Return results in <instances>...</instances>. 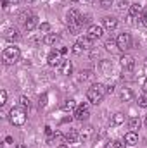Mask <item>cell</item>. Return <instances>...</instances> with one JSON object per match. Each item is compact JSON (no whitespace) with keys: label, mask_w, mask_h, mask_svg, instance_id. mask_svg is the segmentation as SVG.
Segmentation results:
<instances>
[{"label":"cell","mask_w":147,"mask_h":148,"mask_svg":"<svg viewBox=\"0 0 147 148\" xmlns=\"http://www.w3.org/2000/svg\"><path fill=\"white\" fill-rule=\"evenodd\" d=\"M104 47H106V50H109V52H116V50H119L116 40H107V41L104 43Z\"/></svg>","instance_id":"cb8c5ba5"},{"label":"cell","mask_w":147,"mask_h":148,"mask_svg":"<svg viewBox=\"0 0 147 148\" xmlns=\"http://www.w3.org/2000/svg\"><path fill=\"white\" fill-rule=\"evenodd\" d=\"M37 26H38V17L33 16V14H30V16L26 17V21H24V29H26V31H33Z\"/></svg>","instance_id":"30bf717a"},{"label":"cell","mask_w":147,"mask_h":148,"mask_svg":"<svg viewBox=\"0 0 147 148\" xmlns=\"http://www.w3.org/2000/svg\"><path fill=\"white\" fill-rule=\"evenodd\" d=\"M83 50H85V48L80 45V41H76V43L73 45V53H74V55H81V53H83Z\"/></svg>","instance_id":"484cf974"},{"label":"cell","mask_w":147,"mask_h":148,"mask_svg":"<svg viewBox=\"0 0 147 148\" xmlns=\"http://www.w3.org/2000/svg\"><path fill=\"white\" fill-rule=\"evenodd\" d=\"M146 124H147V119H146Z\"/></svg>","instance_id":"f6af8a7d"},{"label":"cell","mask_w":147,"mask_h":148,"mask_svg":"<svg viewBox=\"0 0 147 148\" xmlns=\"http://www.w3.org/2000/svg\"><path fill=\"white\" fill-rule=\"evenodd\" d=\"M76 107H78V105H76V102H74V100H71V98H69V100H66V102L62 103V110H64V112L76 110Z\"/></svg>","instance_id":"44dd1931"},{"label":"cell","mask_w":147,"mask_h":148,"mask_svg":"<svg viewBox=\"0 0 147 148\" xmlns=\"http://www.w3.org/2000/svg\"><path fill=\"white\" fill-rule=\"evenodd\" d=\"M47 62H49V66H52V67H59V66L62 64L61 52H50V53H49V59H47Z\"/></svg>","instance_id":"9c48e42d"},{"label":"cell","mask_w":147,"mask_h":148,"mask_svg":"<svg viewBox=\"0 0 147 148\" xmlns=\"http://www.w3.org/2000/svg\"><path fill=\"white\" fill-rule=\"evenodd\" d=\"M19 102H21V105H23V107H28V109H30V105H31L30 98H26V97H21V98H19Z\"/></svg>","instance_id":"1f68e13d"},{"label":"cell","mask_w":147,"mask_h":148,"mask_svg":"<svg viewBox=\"0 0 147 148\" xmlns=\"http://www.w3.org/2000/svg\"><path fill=\"white\" fill-rule=\"evenodd\" d=\"M92 127L90 126H87V127H83L81 131H80V140H83V141H88L90 140V136H92Z\"/></svg>","instance_id":"ffe728a7"},{"label":"cell","mask_w":147,"mask_h":148,"mask_svg":"<svg viewBox=\"0 0 147 148\" xmlns=\"http://www.w3.org/2000/svg\"><path fill=\"white\" fill-rule=\"evenodd\" d=\"M2 59L5 64H16L21 59V50L17 47H7L2 53Z\"/></svg>","instance_id":"277c9868"},{"label":"cell","mask_w":147,"mask_h":148,"mask_svg":"<svg viewBox=\"0 0 147 148\" xmlns=\"http://www.w3.org/2000/svg\"><path fill=\"white\" fill-rule=\"evenodd\" d=\"M128 145L125 143V140L121 141V140H116V141H112V148H126Z\"/></svg>","instance_id":"f1b7e54d"},{"label":"cell","mask_w":147,"mask_h":148,"mask_svg":"<svg viewBox=\"0 0 147 148\" xmlns=\"http://www.w3.org/2000/svg\"><path fill=\"white\" fill-rule=\"evenodd\" d=\"M112 91H114V86H106V93H107V95H111Z\"/></svg>","instance_id":"d590c367"},{"label":"cell","mask_w":147,"mask_h":148,"mask_svg":"<svg viewBox=\"0 0 147 148\" xmlns=\"http://www.w3.org/2000/svg\"><path fill=\"white\" fill-rule=\"evenodd\" d=\"M2 3H3V9H9V3H10V2H9V0H3Z\"/></svg>","instance_id":"74e56055"},{"label":"cell","mask_w":147,"mask_h":148,"mask_svg":"<svg viewBox=\"0 0 147 148\" xmlns=\"http://www.w3.org/2000/svg\"><path fill=\"white\" fill-rule=\"evenodd\" d=\"M66 21H68L69 29L73 31V35H78V31H80V28H81V14H80L76 9H71V10H68V14H66Z\"/></svg>","instance_id":"7a4b0ae2"},{"label":"cell","mask_w":147,"mask_h":148,"mask_svg":"<svg viewBox=\"0 0 147 148\" xmlns=\"http://www.w3.org/2000/svg\"><path fill=\"white\" fill-rule=\"evenodd\" d=\"M64 140H66L68 145H76L78 140H80V133H76V131H73V129H69V133H66Z\"/></svg>","instance_id":"5bb4252c"},{"label":"cell","mask_w":147,"mask_h":148,"mask_svg":"<svg viewBox=\"0 0 147 148\" xmlns=\"http://www.w3.org/2000/svg\"><path fill=\"white\" fill-rule=\"evenodd\" d=\"M49 29H50V24H49V23H42V24H40V33L49 35Z\"/></svg>","instance_id":"f546056e"},{"label":"cell","mask_w":147,"mask_h":148,"mask_svg":"<svg viewBox=\"0 0 147 148\" xmlns=\"http://www.w3.org/2000/svg\"><path fill=\"white\" fill-rule=\"evenodd\" d=\"M5 103H7V91L2 90L0 91V105H5Z\"/></svg>","instance_id":"4dcf8cb0"},{"label":"cell","mask_w":147,"mask_h":148,"mask_svg":"<svg viewBox=\"0 0 147 148\" xmlns=\"http://www.w3.org/2000/svg\"><path fill=\"white\" fill-rule=\"evenodd\" d=\"M16 148H26V147H16Z\"/></svg>","instance_id":"7bdbcfd3"},{"label":"cell","mask_w":147,"mask_h":148,"mask_svg":"<svg viewBox=\"0 0 147 148\" xmlns=\"http://www.w3.org/2000/svg\"><path fill=\"white\" fill-rule=\"evenodd\" d=\"M92 77H94V73H92L90 69L81 71V81H88V79H92Z\"/></svg>","instance_id":"4316f807"},{"label":"cell","mask_w":147,"mask_h":148,"mask_svg":"<svg viewBox=\"0 0 147 148\" xmlns=\"http://www.w3.org/2000/svg\"><path fill=\"white\" fill-rule=\"evenodd\" d=\"M144 90H146V93H147V79H146V83H144Z\"/></svg>","instance_id":"60d3db41"},{"label":"cell","mask_w":147,"mask_h":148,"mask_svg":"<svg viewBox=\"0 0 147 148\" xmlns=\"http://www.w3.org/2000/svg\"><path fill=\"white\" fill-rule=\"evenodd\" d=\"M9 119L14 126H23L26 122V110L23 107H12L9 112Z\"/></svg>","instance_id":"3957f363"},{"label":"cell","mask_w":147,"mask_h":148,"mask_svg":"<svg viewBox=\"0 0 147 148\" xmlns=\"http://www.w3.org/2000/svg\"><path fill=\"white\" fill-rule=\"evenodd\" d=\"M139 19H140V24H142L144 28H147V14H140Z\"/></svg>","instance_id":"d6a6232c"},{"label":"cell","mask_w":147,"mask_h":148,"mask_svg":"<svg viewBox=\"0 0 147 148\" xmlns=\"http://www.w3.org/2000/svg\"><path fill=\"white\" fill-rule=\"evenodd\" d=\"M123 122H125V115H123L121 112L114 114V117H112V124H114V126H119V124H123Z\"/></svg>","instance_id":"d4e9b609"},{"label":"cell","mask_w":147,"mask_h":148,"mask_svg":"<svg viewBox=\"0 0 147 148\" xmlns=\"http://www.w3.org/2000/svg\"><path fill=\"white\" fill-rule=\"evenodd\" d=\"M125 143H126L128 147H135V145L139 143V134H137L135 131H128V133L125 134Z\"/></svg>","instance_id":"4fadbf2b"},{"label":"cell","mask_w":147,"mask_h":148,"mask_svg":"<svg viewBox=\"0 0 147 148\" xmlns=\"http://www.w3.org/2000/svg\"><path fill=\"white\" fill-rule=\"evenodd\" d=\"M140 124H142V121H140L139 117H130V121H128V127H130V131H137V129L140 127Z\"/></svg>","instance_id":"d6986e66"},{"label":"cell","mask_w":147,"mask_h":148,"mask_svg":"<svg viewBox=\"0 0 147 148\" xmlns=\"http://www.w3.org/2000/svg\"><path fill=\"white\" fill-rule=\"evenodd\" d=\"M99 2L102 7H111V3H112V0H99Z\"/></svg>","instance_id":"e575fe53"},{"label":"cell","mask_w":147,"mask_h":148,"mask_svg":"<svg viewBox=\"0 0 147 148\" xmlns=\"http://www.w3.org/2000/svg\"><path fill=\"white\" fill-rule=\"evenodd\" d=\"M30 2H33V0H30Z\"/></svg>","instance_id":"bcb514c9"},{"label":"cell","mask_w":147,"mask_h":148,"mask_svg":"<svg viewBox=\"0 0 147 148\" xmlns=\"http://www.w3.org/2000/svg\"><path fill=\"white\" fill-rule=\"evenodd\" d=\"M12 141H14V140H12V136H7V138H5V143H9V145H10Z\"/></svg>","instance_id":"f35d334b"},{"label":"cell","mask_w":147,"mask_h":148,"mask_svg":"<svg viewBox=\"0 0 147 148\" xmlns=\"http://www.w3.org/2000/svg\"><path fill=\"white\" fill-rule=\"evenodd\" d=\"M104 35V26H99V24H90L88 26V36L90 38H102Z\"/></svg>","instance_id":"ba28073f"},{"label":"cell","mask_w":147,"mask_h":148,"mask_svg":"<svg viewBox=\"0 0 147 148\" xmlns=\"http://www.w3.org/2000/svg\"><path fill=\"white\" fill-rule=\"evenodd\" d=\"M146 67H147V62H146Z\"/></svg>","instance_id":"ee69618b"},{"label":"cell","mask_w":147,"mask_h":148,"mask_svg":"<svg viewBox=\"0 0 147 148\" xmlns=\"http://www.w3.org/2000/svg\"><path fill=\"white\" fill-rule=\"evenodd\" d=\"M73 71V64L69 62V60H62V64L59 66V73L64 74V76H69Z\"/></svg>","instance_id":"e0dca14e"},{"label":"cell","mask_w":147,"mask_h":148,"mask_svg":"<svg viewBox=\"0 0 147 148\" xmlns=\"http://www.w3.org/2000/svg\"><path fill=\"white\" fill-rule=\"evenodd\" d=\"M137 103H139L140 107H144V109H146V107H147V93H144V95H140V97H139V102H137Z\"/></svg>","instance_id":"83f0119b"},{"label":"cell","mask_w":147,"mask_h":148,"mask_svg":"<svg viewBox=\"0 0 147 148\" xmlns=\"http://www.w3.org/2000/svg\"><path fill=\"white\" fill-rule=\"evenodd\" d=\"M116 43H118L119 50H128V48H132V36L128 33H119L116 38Z\"/></svg>","instance_id":"5b68a950"},{"label":"cell","mask_w":147,"mask_h":148,"mask_svg":"<svg viewBox=\"0 0 147 148\" xmlns=\"http://www.w3.org/2000/svg\"><path fill=\"white\" fill-rule=\"evenodd\" d=\"M87 2H90V0H87Z\"/></svg>","instance_id":"7dc6e473"},{"label":"cell","mask_w":147,"mask_h":148,"mask_svg":"<svg viewBox=\"0 0 147 148\" xmlns=\"http://www.w3.org/2000/svg\"><path fill=\"white\" fill-rule=\"evenodd\" d=\"M90 57H92V59H95V57H99V52H95V50H92V53H90Z\"/></svg>","instance_id":"8d00e7d4"},{"label":"cell","mask_w":147,"mask_h":148,"mask_svg":"<svg viewBox=\"0 0 147 148\" xmlns=\"http://www.w3.org/2000/svg\"><path fill=\"white\" fill-rule=\"evenodd\" d=\"M111 69H112V64H111L109 60H102V62H101V71H102V74L107 76V74L111 73Z\"/></svg>","instance_id":"603a6c76"},{"label":"cell","mask_w":147,"mask_h":148,"mask_svg":"<svg viewBox=\"0 0 147 148\" xmlns=\"http://www.w3.org/2000/svg\"><path fill=\"white\" fill-rule=\"evenodd\" d=\"M78 41H80V45H81L85 50H90V48L94 47V38H90V36H81Z\"/></svg>","instance_id":"ac0fdd59"},{"label":"cell","mask_w":147,"mask_h":148,"mask_svg":"<svg viewBox=\"0 0 147 148\" xmlns=\"http://www.w3.org/2000/svg\"><path fill=\"white\" fill-rule=\"evenodd\" d=\"M9 2H10V3H12V5H17V3H19V2H21V0H9Z\"/></svg>","instance_id":"ab89813d"},{"label":"cell","mask_w":147,"mask_h":148,"mask_svg":"<svg viewBox=\"0 0 147 148\" xmlns=\"http://www.w3.org/2000/svg\"><path fill=\"white\" fill-rule=\"evenodd\" d=\"M142 14V5L140 3H132V7H130V16H128V23H133V19L137 17V16H140Z\"/></svg>","instance_id":"7c38bea8"},{"label":"cell","mask_w":147,"mask_h":148,"mask_svg":"<svg viewBox=\"0 0 147 148\" xmlns=\"http://www.w3.org/2000/svg\"><path fill=\"white\" fill-rule=\"evenodd\" d=\"M133 91L130 90V88H123L121 91H119V98H121V102H132L133 100Z\"/></svg>","instance_id":"9a60e30c"},{"label":"cell","mask_w":147,"mask_h":148,"mask_svg":"<svg viewBox=\"0 0 147 148\" xmlns=\"http://www.w3.org/2000/svg\"><path fill=\"white\" fill-rule=\"evenodd\" d=\"M57 40H59V36H57L55 33H49V35L43 36V43H45V45H54Z\"/></svg>","instance_id":"7402d4cb"},{"label":"cell","mask_w":147,"mask_h":148,"mask_svg":"<svg viewBox=\"0 0 147 148\" xmlns=\"http://www.w3.org/2000/svg\"><path fill=\"white\" fill-rule=\"evenodd\" d=\"M119 64H121V67L125 69V71H133L135 69V59L132 57V55H121V59H119Z\"/></svg>","instance_id":"52a82bcc"},{"label":"cell","mask_w":147,"mask_h":148,"mask_svg":"<svg viewBox=\"0 0 147 148\" xmlns=\"http://www.w3.org/2000/svg\"><path fill=\"white\" fill-rule=\"evenodd\" d=\"M3 38H5L7 41H16V40L19 38V31H17L16 28H9V29H5Z\"/></svg>","instance_id":"2e32d148"},{"label":"cell","mask_w":147,"mask_h":148,"mask_svg":"<svg viewBox=\"0 0 147 148\" xmlns=\"http://www.w3.org/2000/svg\"><path fill=\"white\" fill-rule=\"evenodd\" d=\"M126 5H128L126 0H118V5H116V7H118L119 10H123V9H126Z\"/></svg>","instance_id":"836d02e7"},{"label":"cell","mask_w":147,"mask_h":148,"mask_svg":"<svg viewBox=\"0 0 147 148\" xmlns=\"http://www.w3.org/2000/svg\"><path fill=\"white\" fill-rule=\"evenodd\" d=\"M88 117H90V110H88V105H87V103H81V105L76 107V110H74V119H76V121L83 122V121H87Z\"/></svg>","instance_id":"8992f818"},{"label":"cell","mask_w":147,"mask_h":148,"mask_svg":"<svg viewBox=\"0 0 147 148\" xmlns=\"http://www.w3.org/2000/svg\"><path fill=\"white\" fill-rule=\"evenodd\" d=\"M57 148H68V145H59Z\"/></svg>","instance_id":"b9f144b4"},{"label":"cell","mask_w":147,"mask_h":148,"mask_svg":"<svg viewBox=\"0 0 147 148\" xmlns=\"http://www.w3.org/2000/svg\"><path fill=\"white\" fill-rule=\"evenodd\" d=\"M104 95H106V86L101 84V83L92 84V88H88V91H87V98H88V102H92V103H95V105L102 102Z\"/></svg>","instance_id":"6da1fadb"},{"label":"cell","mask_w":147,"mask_h":148,"mask_svg":"<svg viewBox=\"0 0 147 148\" xmlns=\"http://www.w3.org/2000/svg\"><path fill=\"white\" fill-rule=\"evenodd\" d=\"M102 26H104V29H107V31H114L116 28H118V19L116 17H104V21H102Z\"/></svg>","instance_id":"8fae6325"}]
</instances>
